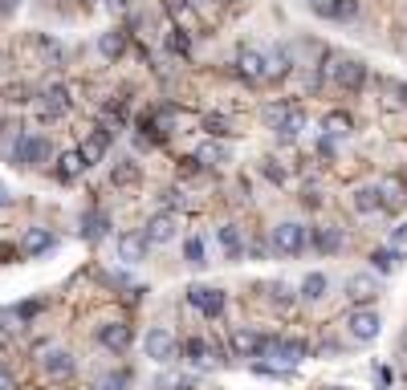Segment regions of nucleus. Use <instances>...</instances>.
Masks as SVG:
<instances>
[{
  "label": "nucleus",
  "instance_id": "1",
  "mask_svg": "<svg viewBox=\"0 0 407 390\" xmlns=\"http://www.w3.org/2000/svg\"><path fill=\"white\" fill-rule=\"evenodd\" d=\"M306 240H310V228L297 224V220H286V224L273 228V248L281 256H302L306 253Z\"/></svg>",
  "mask_w": 407,
  "mask_h": 390
},
{
  "label": "nucleus",
  "instance_id": "2",
  "mask_svg": "<svg viewBox=\"0 0 407 390\" xmlns=\"http://www.w3.org/2000/svg\"><path fill=\"white\" fill-rule=\"evenodd\" d=\"M49 159V138L45 135H21L13 142V163L21 167H41Z\"/></svg>",
  "mask_w": 407,
  "mask_h": 390
},
{
  "label": "nucleus",
  "instance_id": "3",
  "mask_svg": "<svg viewBox=\"0 0 407 390\" xmlns=\"http://www.w3.org/2000/svg\"><path fill=\"white\" fill-rule=\"evenodd\" d=\"M346 297H350L355 309H367L371 301L379 297V280H375V273H355L350 276V280H346Z\"/></svg>",
  "mask_w": 407,
  "mask_h": 390
},
{
  "label": "nucleus",
  "instance_id": "4",
  "mask_svg": "<svg viewBox=\"0 0 407 390\" xmlns=\"http://www.w3.org/2000/svg\"><path fill=\"white\" fill-rule=\"evenodd\" d=\"M379 313H375V309H355V313H350V317H346V329H350V338H355V342H375V338H379Z\"/></svg>",
  "mask_w": 407,
  "mask_h": 390
},
{
  "label": "nucleus",
  "instance_id": "5",
  "mask_svg": "<svg viewBox=\"0 0 407 390\" xmlns=\"http://www.w3.org/2000/svg\"><path fill=\"white\" fill-rule=\"evenodd\" d=\"M188 301H192L204 317H220V313H224V293L212 289V285H192V289H188Z\"/></svg>",
  "mask_w": 407,
  "mask_h": 390
},
{
  "label": "nucleus",
  "instance_id": "6",
  "mask_svg": "<svg viewBox=\"0 0 407 390\" xmlns=\"http://www.w3.org/2000/svg\"><path fill=\"white\" fill-rule=\"evenodd\" d=\"M41 370H45L49 382H66V378H73V370H77V362H73L70 350H49L45 358H41Z\"/></svg>",
  "mask_w": 407,
  "mask_h": 390
},
{
  "label": "nucleus",
  "instance_id": "7",
  "mask_svg": "<svg viewBox=\"0 0 407 390\" xmlns=\"http://www.w3.org/2000/svg\"><path fill=\"white\" fill-rule=\"evenodd\" d=\"M175 232H179V220H175L171 211H159V216H151V220H147L143 236H147V244H171V240H175Z\"/></svg>",
  "mask_w": 407,
  "mask_h": 390
},
{
  "label": "nucleus",
  "instance_id": "8",
  "mask_svg": "<svg viewBox=\"0 0 407 390\" xmlns=\"http://www.w3.org/2000/svg\"><path fill=\"white\" fill-rule=\"evenodd\" d=\"M310 13L326 21H355L359 17V0H310Z\"/></svg>",
  "mask_w": 407,
  "mask_h": 390
},
{
  "label": "nucleus",
  "instance_id": "9",
  "mask_svg": "<svg viewBox=\"0 0 407 390\" xmlns=\"http://www.w3.org/2000/svg\"><path fill=\"white\" fill-rule=\"evenodd\" d=\"M110 138H114V130H110V126H98L94 135H90L86 142H82V147H77V159H82V167H94V163L106 155Z\"/></svg>",
  "mask_w": 407,
  "mask_h": 390
},
{
  "label": "nucleus",
  "instance_id": "10",
  "mask_svg": "<svg viewBox=\"0 0 407 390\" xmlns=\"http://www.w3.org/2000/svg\"><path fill=\"white\" fill-rule=\"evenodd\" d=\"M147 248H151V244H147L143 232H122L119 236V260L122 264H143Z\"/></svg>",
  "mask_w": 407,
  "mask_h": 390
},
{
  "label": "nucleus",
  "instance_id": "11",
  "mask_svg": "<svg viewBox=\"0 0 407 390\" xmlns=\"http://www.w3.org/2000/svg\"><path fill=\"white\" fill-rule=\"evenodd\" d=\"M131 342H135V333H131V325H126V322H110V325H102V329H98V345H102V350L122 354Z\"/></svg>",
  "mask_w": 407,
  "mask_h": 390
},
{
  "label": "nucleus",
  "instance_id": "12",
  "mask_svg": "<svg viewBox=\"0 0 407 390\" xmlns=\"http://www.w3.org/2000/svg\"><path fill=\"white\" fill-rule=\"evenodd\" d=\"M334 82L342 86V90H362V82H367V66L355 61V57L334 61Z\"/></svg>",
  "mask_w": 407,
  "mask_h": 390
},
{
  "label": "nucleus",
  "instance_id": "13",
  "mask_svg": "<svg viewBox=\"0 0 407 390\" xmlns=\"http://www.w3.org/2000/svg\"><path fill=\"white\" fill-rule=\"evenodd\" d=\"M147 358H151V362H171V358H175V338H171V329H151V333H147Z\"/></svg>",
  "mask_w": 407,
  "mask_h": 390
},
{
  "label": "nucleus",
  "instance_id": "14",
  "mask_svg": "<svg viewBox=\"0 0 407 390\" xmlns=\"http://www.w3.org/2000/svg\"><path fill=\"white\" fill-rule=\"evenodd\" d=\"M41 114L45 118H66L70 114V90L66 86H49L41 93Z\"/></svg>",
  "mask_w": 407,
  "mask_h": 390
},
{
  "label": "nucleus",
  "instance_id": "15",
  "mask_svg": "<svg viewBox=\"0 0 407 390\" xmlns=\"http://www.w3.org/2000/svg\"><path fill=\"white\" fill-rule=\"evenodd\" d=\"M265 342H269V338H265V333H253V329H240L237 338H232V345H237L240 358H261Z\"/></svg>",
  "mask_w": 407,
  "mask_h": 390
},
{
  "label": "nucleus",
  "instance_id": "16",
  "mask_svg": "<svg viewBox=\"0 0 407 390\" xmlns=\"http://www.w3.org/2000/svg\"><path fill=\"white\" fill-rule=\"evenodd\" d=\"M273 354H277V358L286 362V370H289V366H297V362L310 354V345L302 342V338H289V342H277V350H273Z\"/></svg>",
  "mask_w": 407,
  "mask_h": 390
},
{
  "label": "nucleus",
  "instance_id": "17",
  "mask_svg": "<svg viewBox=\"0 0 407 390\" xmlns=\"http://www.w3.org/2000/svg\"><path fill=\"white\" fill-rule=\"evenodd\" d=\"M310 240H313L318 253L334 256L338 248H342V228H318V232H310Z\"/></svg>",
  "mask_w": 407,
  "mask_h": 390
},
{
  "label": "nucleus",
  "instance_id": "18",
  "mask_svg": "<svg viewBox=\"0 0 407 390\" xmlns=\"http://www.w3.org/2000/svg\"><path fill=\"white\" fill-rule=\"evenodd\" d=\"M237 61H240V73H244L249 82H261L265 77V57L257 53V49H240Z\"/></svg>",
  "mask_w": 407,
  "mask_h": 390
},
{
  "label": "nucleus",
  "instance_id": "19",
  "mask_svg": "<svg viewBox=\"0 0 407 390\" xmlns=\"http://www.w3.org/2000/svg\"><path fill=\"white\" fill-rule=\"evenodd\" d=\"M106 228H110V220H106V211H86L82 216V236L94 244V240H102L106 236Z\"/></svg>",
  "mask_w": 407,
  "mask_h": 390
},
{
  "label": "nucleus",
  "instance_id": "20",
  "mask_svg": "<svg viewBox=\"0 0 407 390\" xmlns=\"http://www.w3.org/2000/svg\"><path fill=\"white\" fill-rule=\"evenodd\" d=\"M122 49H126V37H122L119 29H110V33H102V37H98V53H102L106 61L122 57Z\"/></svg>",
  "mask_w": 407,
  "mask_h": 390
},
{
  "label": "nucleus",
  "instance_id": "21",
  "mask_svg": "<svg viewBox=\"0 0 407 390\" xmlns=\"http://www.w3.org/2000/svg\"><path fill=\"white\" fill-rule=\"evenodd\" d=\"M379 207H383V200H379V187H359V191H355V211L371 216V211H379Z\"/></svg>",
  "mask_w": 407,
  "mask_h": 390
},
{
  "label": "nucleus",
  "instance_id": "22",
  "mask_svg": "<svg viewBox=\"0 0 407 390\" xmlns=\"http://www.w3.org/2000/svg\"><path fill=\"white\" fill-rule=\"evenodd\" d=\"M45 248H53V236H49V228H33L29 236H24V256H41Z\"/></svg>",
  "mask_w": 407,
  "mask_h": 390
},
{
  "label": "nucleus",
  "instance_id": "23",
  "mask_svg": "<svg viewBox=\"0 0 407 390\" xmlns=\"http://www.w3.org/2000/svg\"><path fill=\"white\" fill-rule=\"evenodd\" d=\"M326 289H330L326 273H310L306 280H302V297H306V301H322V297H326Z\"/></svg>",
  "mask_w": 407,
  "mask_h": 390
},
{
  "label": "nucleus",
  "instance_id": "24",
  "mask_svg": "<svg viewBox=\"0 0 407 390\" xmlns=\"http://www.w3.org/2000/svg\"><path fill=\"white\" fill-rule=\"evenodd\" d=\"M220 244H224V253L232 256V260H240V256H244V244H240L237 224H224V228H220Z\"/></svg>",
  "mask_w": 407,
  "mask_h": 390
},
{
  "label": "nucleus",
  "instance_id": "25",
  "mask_svg": "<svg viewBox=\"0 0 407 390\" xmlns=\"http://www.w3.org/2000/svg\"><path fill=\"white\" fill-rule=\"evenodd\" d=\"M375 187H379V200H383V207H395L399 200H404V179H395V175H391V179H383V183H375Z\"/></svg>",
  "mask_w": 407,
  "mask_h": 390
},
{
  "label": "nucleus",
  "instance_id": "26",
  "mask_svg": "<svg viewBox=\"0 0 407 390\" xmlns=\"http://www.w3.org/2000/svg\"><path fill=\"white\" fill-rule=\"evenodd\" d=\"M195 163H204V167H220V163H228V147H220V142H208V147H200Z\"/></svg>",
  "mask_w": 407,
  "mask_h": 390
},
{
  "label": "nucleus",
  "instance_id": "27",
  "mask_svg": "<svg viewBox=\"0 0 407 390\" xmlns=\"http://www.w3.org/2000/svg\"><path fill=\"white\" fill-rule=\"evenodd\" d=\"M322 126H326V135H330V138H346V135H350V118L338 114V110L322 118Z\"/></svg>",
  "mask_w": 407,
  "mask_h": 390
},
{
  "label": "nucleus",
  "instance_id": "28",
  "mask_svg": "<svg viewBox=\"0 0 407 390\" xmlns=\"http://www.w3.org/2000/svg\"><path fill=\"white\" fill-rule=\"evenodd\" d=\"M289 73V53L286 49H277L269 61H265V77H286Z\"/></svg>",
  "mask_w": 407,
  "mask_h": 390
},
{
  "label": "nucleus",
  "instance_id": "29",
  "mask_svg": "<svg viewBox=\"0 0 407 390\" xmlns=\"http://www.w3.org/2000/svg\"><path fill=\"white\" fill-rule=\"evenodd\" d=\"M277 130H281V138H297L302 130H306V118H302V110L293 106V110H289V118L277 126Z\"/></svg>",
  "mask_w": 407,
  "mask_h": 390
},
{
  "label": "nucleus",
  "instance_id": "30",
  "mask_svg": "<svg viewBox=\"0 0 407 390\" xmlns=\"http://www.w3.org/2000/svg\"><path fill=\"white\" fill-rule=\"evenodd\" d=\"M82 171H86V167H82V159H77V151H70V155H61V167H57V175H61L66 183H70V179H77Z\"/></svg>",
  "mask_w": 407,
  "mask_h": 390
},
{
  "label": "nucleus",
  "instance_id": "31",
  "mask_svg": "<svg viewBox=\"0 0 407 390\" xmlns=\"http://www.w3.org/2000/svg\"><path fill=\"white\" fill-rule=\"evenodd\" d=\"M289 110H293L289 102H269V106H265V110H261V118H265V122H269V126H281V122H286V118H289Z\"/></svg>",
  "mask_w": 407,
  "mask_h": 390
},
{
  "label": "nucleus",
  "instance_id": "32",
  "mask_svg": "<svg viewBox=\"0 0 407 390\" xmlns=\"http://www.w3.org/2000/svg\"><path fill=\"white\" fill-rule=\"evenodd\" d=\"M131 387V370H114V374H106L94 390H126Z\"/></svg>",
  "mask_w": 407,
  "mask_h": 390
},
{
  "label": "nucleus",
  "instance_id": "33",
  "mask_svg": "<svg viewBox=\"0 0 407 390\" xmlns=\"http://www.w3.org/2000/svg\"><path fill=\"white\" fill-rule=\"evenodd\" d=\"M371 260H375V269H379V273H395V264H399V256L391 253V248H379Z\"/></svg>",
  "mask_w": 407,
  "mask_h": 390
},
{
  "label": "nucleus",
  "instance_id": "34",
  "mask_svg": "<svg viewBox=\"0 0 407 390\" xmlns=\"http://www.w3.org/2000/svg\"><path fill=\"white\" fill-rule=\"evenodd\" d=\"M168 45L175 49V53H192V37H188V33H184V29H171Z\"/></svg>",
  "mask_w": 407,
  "mask_h": 390
},
{
  "label": "nucleus",
  "instance_id": "35",
  "mask_svg": "<svg viewBox=\"0 0 407 390\" xmlns=\"http://www.w3.org/2000/svg\"><path fill=\"white\" fill-rule=\"evenodd\" d=\"M184 350H188V358H192V362H204V354H208V342H204V338H192V342L184 345Z\"/></svg>",
  "mask_w": 407,
  "mask_h": 390
},
{
  "label": "nucleus",
  "instance_id": "36",
  "mask_svg": "<svg viewBox=\"0 0 407 390\" xmlns=\"http://www.w3.org/2000/svg\"><path fill=\"white\" fill-rule=\"evenodd\" d=\"M269 293H273V301H277V305H289V297H293V289H289L286 280H277V285H273Z\"/></svg>",
  "mask_w": 407,
  "mask_h": 390
},
{
  "label": "nucleus",
  "instance_id": "37",
  "mask_svg": "<svg viewBox=\"0 0 407 390\" xmlns=\"http://www.w3.org/2000/svg\"><path fill=\"white\" fill-rule=\"evenodd\" d=\"M387 93H395V98H391L395 106H407V86L404 82H387Z\"/></svg>",
  "mask_w": 407,
  "mask_h": 390
},
{
  "label": "nucleus",
  "instance_id": "38",
  "mask_svg": "<svg viewBox=\"0 0 407 390\" xmlns=\"http://www.w3.org/2000/svg\"><path fill=\"white\" fill-rule=\"evenodd\" d=\"M188 260L192 264H204V240H188Z\"/></svg>",
  "mask_w": 407,
  "mask_h": 390
},
{
  "label": "nucleus",
  "instance_id": "39",
  "mask_svg": "<svg viewBox=\"0 0 407 390\" xmlns=\"http://www.w3.org/2000/svg\"><path fill=\"white\" fill-rule=\"evenodd\" d=\"M135 175H139V171H135V167L126 163V167H114V175H110V179H114V183H131Z\"/></svg>",
  "mask_w": 407,
  "mask_h": 390
},
{
  "label": "nucleus",
  "instance_id": "40",
  "mask_svg": "<svg viewBox=\"0 0 407 390\" xmlns=\"http://www.w3.org/2000/svg\"><path fill=\"white\" fill-rule=\"evenodd\" d=\"M37 309H41V301H29V305H21V309H17V317H21V322H29V317H37Z\"/></svg>",
  "mask_w": 407,
  "mask_h": 390
},
{
  "label": "nucleus",
  "instance_id": "41",
  "mask_svg": "<svg viewBox=\"0 0 407 390\" xmlns=\"http://www.w3.org/2000/svg\"><path fill=\"white\" fill-rule=\"evenodd\" d=\"M395 244H407V224H399V228H395Z\"/></svg>",
  "mask_w": 407,
  "mask_h": 390
},
{
  "label": "nucleus",
  "instance_id": "42",
  "mask_svg": "<svg viewBox=\"0 0 407 390\" xmlns=\"http://www.w3.org/2000/svg\"><path fill=\"white\" fill-rule=\"evenodd\" d=\"M4 204H13V195H8V187L0 183V207H4Z\"/></svg>",
  "mask_w": 407,
  "mask_h": 390
},
{
  "label": "nucleus",
  "instance_id": "43",
  "mask_svg": "<svg viewBox=\"0 0 407 390\" xmlns=\"http://www.w3.org/2000/svg\"><path fill=\"white\" fill-rule=\"evenodd\" d=\"M13 4H21V0H4V8H13Z\"/></svg>",
  "mask_w": 407,
  "mask_h": 390
},
{
  "label": "nucleus",
  "instance_id": "44",
  "mask_svg": "<svg viewBox=\"0 0 407 390\" xmlns=\"http://www.w3.org/2000/svg\"><path fill=\"white\" fill-rule=\"evenodd\" d=\"M399 345H404V350H407V333H404V338H399Z\"/></svg>",
  "mask_w": 407,
  "mask_h": 390
},
{
  "label": "nucleus",
  "instance_id": "45",
  "mask_svg": "<svg viewBox=\"0 0 407 390\" xmlns=\"http://www.w3.org/2000/svg\"><path fill=\"white\" fill-rule=\"evenodd\" d=\"M0 390H4V387H0Z\"/></svg>",
  "mask_w": 407,
  "mask_h": 390
}]
</instances>
